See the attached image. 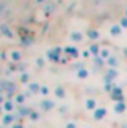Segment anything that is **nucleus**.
I'll use <instances>...</instances> for the list:
<instances>
[{
	"mask_svg": "<svg viewBox=\"0 0 127 128\" xmlns=\"http://www.w3.org/2000/svg\"><path fill=\"white\" fill-rule=\"evenodd\" d=\"M105 115H106V109H103V107H100V109H95V114H93L95 120H101Z\"/></svg>",
	"mask_w": 127,
	"mask_h": 128,
	"instance_id": "nucleus-1",
	"label": "nucleus"
},
{
	"mask_svg": "<svg viewBox=\"0 0 127 128\" xmlns=\"http://www.w3.org/2000/svg\"><path fill=\"white\" fill-rule=\"evenodd\" d=\"M53 106H55V102L53 101H48V99H45V101H42L40 102V107L43 110H50V109H53Z\"/></svg>",
	"mask_w": 127,
	"mask_h": 128,
	"instance_id": "nucleus-2",
	"label": "nucleus"
},
{
	"mask_svg": "<svg viewBox=\"0 0 127 128\" xmlns=\"http://www.w3.org/2000/svg\"><path fill=\"white\" fill-rule=\"evenodd\" d=\"M59 53H61V50H59V48H55V50L48 51V58L51 59V61H58V54Z\"/></svg>",
	"mask_w": 127,
	"mask_h": 128,
	"instance_id": "nucleus-3",
	"label": "nucleus"
},
{
	"mask_svg": "<svg viewBox=\"0 0 127 128\" xmlns=\"http://www.w3.org/2000/svg\"><path fill=\"white\" fill-rule=\"evenodd\" d=\"M85 107L89 110H93L95 107H97V102H95V99H87V102H85Z\"/></svg>",
	"mask_w": 127,
	"mask_h": 128,
	"instance_id": "nucleus-4",
	"label": "nucleus"
},
{
	"mask_svg": "<svg viewBox=\"0 0 127 128\" xmlns=\"http://www.w3.org/2000/svg\"><path fill=\"white\" fill-rule=\"evenodd\" d=\"M113 98H114V99H119V101H122L121 88H114V91H113Z\"/></svg>",
	"mask_w": 127,
	"mask_h": 128,
	"instance_id": "nucleus-5",
	"label": "nucleus"
},
{
	"mask_svg": "<svg viewBox=\"0 0 127 128\" xmlns=\"http://www.w3.org/2000/svg\"><path fill=\"white\" fill-rule=\"evenodd\" d=\"M65 53H68V54H71V56H77V54H79V53H77V50H76V48H73V46L65 48Z\"/></svg>",
	"mask_w": 127,
	"mask_h": 128,
	"instance_id": "nucleus-6",
	"label": "nucleus"
},
{
	"mask_svg": "<svg viewBox=\"0 0 127 128\" xmlns=\"http://www.w3.org/2000/svg\"><path fill=\"white\" fill-rule=\"evenodd\" d=\"M124 109H125V106H124L122 101H119L116 106H114V110H116V112H124Z\"/></svg>",
	"mask_w": 127,
	"mask_h": 128,
	"instance_id": "nucleus-7",
	"label": "nucleus"
},
{
	"mask_svg": "<svg viewBox=\"0 0 127 128\" xmlns=\"http://www.w3.org/2000/svg\"><path fill=\"white\" fill-rule=\"evenodd\" d=\"M0 32H2V34H5L7 37H13V34L10 32V29L7 26H2V27H0Z\"/></svg>",
	"mask_w": 127,
	"mask_h": 128,
	"instance_id": "nucleus-8",
	"label": "nucleus"
},
{
	"mask_svg": "<svg viewBox=\"0 0 127 128\" xmlns=\"http://www.w3.org/2000/svg\"><path fill=\"white\" fill-rule=\"evenodd\" d=\"M13 120H15V115H5L3 117V125H10Z\"/></svg>",
	"mask_w": 127,
	"mask_h": 128,
	"instance_id": "nucleus-9",
	"label": "nucleus"
},
{
	"mask_svg": "<svg viewBox=\"0 0 127 128\" xmlns=\"http://www.w3.org/2000/svg\"><path fill=\"white\" fill-rule=\"evenodd\" d=\"M71 38H73L74 42H79V40H82V35L77 34V32H73V34H71Z\"/></svg>",
	"mask_w": 127,
	"mask_h": 128,
	"instance_id": "nucleus-10",
	"label": "nucleus"
},
{
	"mask_svg": "<svg viewBox=\"0 0 127 128\" xmlns=\"http://www.w3.org/2000/svg\"><path fill=\"white\" fill-rule=\"evenodd\" d=\"M55 94L58 96V98H65V91H63V88H56V90H55Z\"/></svg>",
	"mask_w": 127,
	"mask_h": 128,
	"instance_id": "nucleus-11",
	"label": "nucleus"
},
{
	"mask_svg": "<svg viewBox=\"0 0 127 128\" xmlns=\"http://www.w3.org/2000/svg\"><path fill=\"white\" fill-rule=\"evenodd\" d=\"M29 90L32 91V93H35V91H39V90H40V86H39L37 83H31V85H29Z\"/></svg>",
	"mask_w": 127,
	"mask_h": 128,
	"instance_id": "nucleus-12",
	"label": "nucleus"
},
{
	"mask_svg": "<svg viewBox=\"0 0 127 128\" xmlns=\"http://www.w3.org/2000/svg\"><path fill=\"white\" fill-rule=\"evenodd\" d=\"M108 64H109L111 67H116V66H117V59H116V58H109V59H108Z\"/></svg>",
	"mask_w": 127,
	"mask_h": 128,
	"instance_id": "nucleus-13",
	"label": "nucleus"
},
{
	"mask_svg": "<svg viewBox=\"0 0 127 128\" xmlns=\"http://www.w3.org/2000/svg\"><path fill=\"white\" fill-rule=\"evenodd\" d=\"M89 37L92 38V40L98 38V32H97V30H89Z\"/></svg>",
	"mask_w": 127,
	"mask_h": 128,
	"instance_id": "nucleus-14",
	"label": "nucleus"
},
{
	"mask_svg": "<svg viewBox=\"0 0 127 128\" xmlns=\"http://www.w3.org/2000/svg\"><path fill=\"white\" fill-rule=\"evenodd\" d=\"M119 32H121V27H119V26H113V27H111V34H113V35L119 34Z\"/></svg>",
	"mask_w": 127,
	"mask_h": 128,
	"instance_id": "nucleus-15",
	"label": "nucleus"
},
{
	"mask_svg": "<svg viewBox=\"0 0 127 128\" xmlns=\"http://www.w3.org/2000/svg\"><path fill=\"white\" fill-rule=\"evenodd\" d=\"M3 107H5L7 110H11V109H13V102H11V101H5V104H3Z\"/></svg>",
	"mask_w": 127,
	"mask_h": 128,
	"instance_id": "nucleus-16",
	"label": "nucleus"
},
{
	"mask_svg": "<svg viewBox=\"0 0 127 128\" xmlns=\"http://www.w3.org/2000/svg\"><path fill=\"white\" fill-rule=\"evenodd\" d=\"M77 75H79L81 78H85V77H87V70H85V69H81V70H77Z\"/></svg>",
	"mask_w": 127,
	"mask_h": 128,
	"instance_id": "nucleus-17",
	"label": "nucleus"
},
{
	"mask_svg": "<svg viewBox=\"0 0 127 128\" xmlns=\"http://www.w3.org/2000/svg\"><path fill=\"white\" fill-rule=\"evenodd\" d=\"M90 51H92L93 54H97L98 53V45H92V46H90Z\"/></svg>",
	"mask_w": 127,
	"mask_h": 128,
	"instance_id": "nucleus-18",
	"label": "nucleus"
},
{
	"mask_svg": "<svg viewBox=\"0 0 127 128\" xmlns=\"http://www.w3.org/2000/svg\"><path fill=\"white\" fill-rule=\"evenodd\" d=\"M11 58H13L15 61H18V59L21 58V56H19V53H16V51H13V53H11Z\"/></svg>",
	"mask_w": 127,
	"mask_h": 128,
	"instance_id": "nucleus-19",
	"label": "nucleus"
},
{
	"mask_svg": "<svg viewBox=\"0 0 127 128\" xmlns=\"http://www.w3.org/2000/svg\"><path fill=\"white\" fill-rule=\"evenodd\" d=\"M101 58H108V59H109V53H108V50H101Z\"/></svg>",
	"mask_w": 127,
	"mask_h": 128,
	"instance_id": "nucleus-20",
	"label": "nucleus"
},
{
	"mask_svg": "<svg viewBox=\"0 0 127 128\" xmlns=\"http://www.w3.org/2000/svg\"><path fill=\"white\" fill-rule=\"evenodd\" d=\"M23 99H24V96H23V94H18V96H16V102H18V104H21Z\"/></svg>",
	"mask_w": 127,
	"mask_h": 128,
	"instance_id": "nucleus-21",
	"label": "nucleus"
},
{
	"mask_svg": "<svg viewBox=\"0 0 127 128\" xmlns=\"http://www.w3.org/2000/svg\"><path fill=\"white\" fill-rule=\"evenodd\" d=\"M121 26L122 27H127V18H122L121 19Z\"/></svg>",
	"mask_w": 127,
	"mask_h": 128,
	"instance_id": "nucleus-22",
	"label": "nucleus"
},
{
	"mask_svg": "<svg viewBox=\"0 0 127 128\" xmlns=\"http://www.w3.org/2000/svg\"><path fill=\"white\" fill-rule=\"evenodd\" d=\"M40 91H42V94H47V93H48V88H47V86H42Z\"/></svg>",
	"mask_w": 127,
	"mask_h": 128,
	"instance_id": "nucleus-23",
	"label": "nucleus"
},
{
	"mask_svg": "<svg viewBox=\"0 0 127 128\" xmlns=\"http://www.w3.org/2000/svg\"><path fill=\"white\" fill-rule=\"evenodd\" d=\"M37 117H39V114H35V112H32V114H31V118H32V120H35Z\"/></svg>",
	"mask_w": 127,
	"mask_h": 128,
	"instance_id": "nucleus-24",
	"label": "nucleus"
},
{
	"mask_svg": "<svg viewBox=\"0 0 127 128\" xmlns=\"http://www.w3.org/2000/svg\"><path fill=\"white\" fill-rule=\"evenodd\" d=\"M21 80H23V82H26V80H27V75L23 74V75H21Z\"/></svg>",
	"mask_w": 127,
	"mask_h": 128,
	"instance_id": "nucleus-25",
	"label": "nucleus"
},
{
	"mask_svg": "<svg viewBox=\"0 0 127 128\" xmlns=\"http://www.w3.org/2000/svg\"><path fill=\"white\" fill-rule=\"evenodd\" d=\"M66 128H76V125H74V123H68V125H66Z\"/></svg>",
	"mask_w": 127,
	"mask_h": 128,
	"instance_id": "nucleus-26",
	"label": "nucleus"
},
{
	"mask_svg": "<svg viewBox=\"0 0 127 128\" xmlns=\"http://www.w3.org/2000/svg\"><path fill=\"white\" fill-rule=\"evenodd\" d=\"M11 128H23V126H21V125H18V123H16V125H13Z\"/></svg>",
	"mask_w": 127,
	"mask_h": 128,
	"instance_id": "nucleus-27",
	"label": "nucleus"
},
{
	"mask_svg": "<svg viewBox=\"0 0 127 128\" xmlns=\"http://www.w3.org/2000/svg\"><path fill=\"white\" fill-rule=\"evenodd\" d=\"M2 102H3V96H0V106H2Z\"/></svg>",
	"mask_w": 127,
	"mask_h": 128,
	"instance_id": "nucleus-28",
	"label": "nucleus"
},
{
	"mask_svg": "<svg viewBox=\"0 0 127 128\" xmlns=\"http://www.w3.org/2000/svg\"><path fill=\"white\" fill-rule=\"evenodd\" d=\"M0 114H2V106H0Z\"/></svg>",
	"mask_w": 127,
	"mask_h": 128,
	"instance_id": "nucleus-29",
	"label": "nucleus"
},
{
	"mask_svg": "<svg viewBox=\"0 0 127 128\" xmlns=\"http://www.w3.org/2000/svg\"><path fill=\"white\" fill-rule=\"evenodd\" d=\"M125 14H127V11H125Z\"/></svg>",
	"mask_w": 127,
	"mask_h": 128,
	"instance_id": "nucleus-30",
	"label": "nucleus"
}]
</instances>
